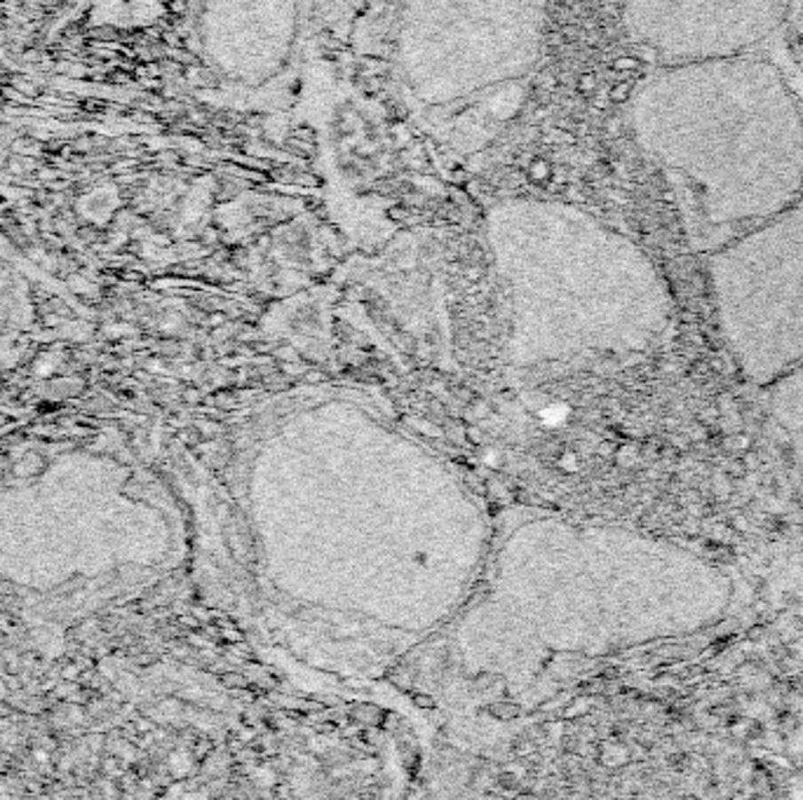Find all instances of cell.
<instances>
[{"mask_svg": "<svg viewBox=\"0 0 803 800\" xmlns=\"http://www.w3.org/2000/svg\"><path fill=\"white\" fill-rule=\"evenodd\" d=\"M710 285L726 350L750 383L803 366V195L714 249Z\"/></svg>", "mask_w": 803, "mask_h": 800, "instance_id": "cell-2", "label": "cell"}, {"mask_svg": "<svg viewBox=\"0 0 803 800\" xmlns=\"http://www.w3.org/2000/svg\"><path fill=\"white\" fill-rule=\"evenodd\" d=\"M791 0H627L639 40L674 64L750 54L787 20Z\"/></svg>", "mask_w": 803, "mask_h": 800, "instance_id": "cell-3", "label": "cell"}, {"mask_svg": "<svg viewBox=\"0 0 803 800\" xmlns=\"http://www.w3.org/2000/svg\"><path fill=\"white\" fill-rule=\"evenodd\" d=\"M766 413L803 496V366L766 385Z\"/></svg>", "mask_w": 803, "mask_h": 800, "instance_id": "cell-4", "label": "cell"}, {"mask_svg": "<svg viewBox=\"0 0 803 800\" xmlns=\"http://www.w3.org/2000/svg\"><path fill=\"white\" fill-rule=\"evenodd\" d=\"M634 127L700 252L803 195V113L780 68L752 52L660 73L634 101Z\"/></svg>", "mask_w": 803, "mask_h": 800, "instance_id": "cell-1", "label": "cell"}, {"mask_svg": "<svg viewBox=\"0 0 803 800\" xmlns=\"http://www.w3.org/2000/svg\"><path fill=\"white\" fill-rule=\"evenodd\" d=\"M787 34H790L791 52L803 64V0H791L787 10Z\"/></svg>", "mask_w": 803, "mask_h": 800, "instance_id": "cell-5", "label": "cell"}]
</instances>
